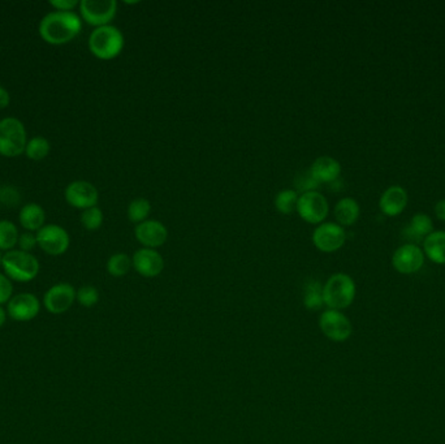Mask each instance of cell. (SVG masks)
<instances>
[{
    "label": "cell",
    "instance_id": "4dcf8cb0",
    "mask_svg": "<svg viewBox=\"0 0 445 444\" xmlns=\"http://www.w3.org/2000/svg\"><path fill=\"white\" fill-rule=\"evenodd\" d=\"M13 294V285L8 276L0 274V306L8 303Z\"/></svg>",
    "mask_w": 445,
    "mask_h": 444
},
{
    "label": "cell",
    "instance_id": "f1b7e54d",
    "mask_svg": "<svg viewBox=\"0 0 445 444\" xmlns=\"http://www.w3.org/2000/svg\"><path fill=\"white\" fill-rule=\"evenodd\" d=\"M81 224L88 231H97L103 224V213L98 206L90 207L81 214Z\"/></svg>",
    "mask_w": 445,
    "mask_h": 444
},
{
    "label": "cell",
    "instance_id": "4316f807",
    "mask_svg": "<svg viewBox=\"0 0 445 444\" xmlns=\"http://www.w3.org/2000/svg\"><path fill=\"white\" fill-rule=\"evenodd\" d=\"M132 266V258L125 253H116L107 261L108 274L115 278L126 275Z\"/></svg>",
    "mask_w": 445,
    "mask_h": 444
},
{
    "label": "cell",
    "instance_id": "7a4b0ae2",
    "mask_svg": "<svg viewBox=\"0 0 445 444\" xmlns=\"http://www.w3.org/2000/svg\"><path fill=\"white\" fill-rule=\"evenodd\" d=\"M124 42L121 30L114 25L95 27L89 37L90 53L102 60H111L121 53Z\"/></svg>",
    "mask_w": 445,
    "mask_h": 444
},
{
    "label": "cell",
    "instance_id": "44dd1931",
    "mask_svg": "<svg viewBox=\"0 0 445 444\" xmlns=\"http://www.w3.org/2000/svg\"><path fill=\"white\" fill-rule=\"evenodd\" d=\"M425 253L432 262L445 265V231L432 232L425 240Z\"/></svg>",
    "mask_w": 445,
    "mask_h": 444
},
{
    "label": "cell",
    "instance_id": "8d00e7d4",
    "mask_svg": "<svg viewBox=\"0 0 445 444\" xmlns=\"http://www.w3.org/2000/svg\"><path fill=\"white\" fill-rule=\"evenodd\" d=\"M7 315H8V313L0 306V327H3V326L6 325V322H7Z\"/></svg>",
    "mask_w": 445,
    "mask_h": 444
},
{
    "label": "cell",
    "instance_id": "ac0fdd59",
    "mask_svg": "<svg viewBox=\"0 0 445 444\" xmlns=\"http://www.w3.org/2000/svg\"><path fill=\"white\" fill-rule=\"evenodd\" d=\"M380 209L388 216H396L404 211L408 204V193L400 185L390 187L380 198Z\"/></svg>",
    "mask_w": 445,
    "mask_h": 444
},
{
    "label": "cell",
    "instance_id": "5bb4252c",
    "mask_svg": "<svg viewBox=\"0 0 445 444\" xmlns=\"http://www.w3.org/2000/svg\"><path fill=\"white\" fill-rule=\"evenodd\" d=\"M425 263V253L414 244H405L397 249L392 258V265L401 274H414Z\"/></svg>",
    "mask_w": 445,
    "mask_h": 444
},
{
    "label": "cell",
    "instance_id": "ba28073f",
    "mask_svg": "<svg viewBox=\"0 0 445 444\" xmlns=\"http://www.w3.org/2000/svg\"><path fill=\"white\" fill-rule=\"evenodd\" d=\"M319 327L326 338L336 343L347 341L353 334L352 322L347 320V315H344L340 311H333V309H328L321 313Z\"/></svg>",
    "mask_w": 445,
    "mask_h": 444
},
{
    "label": "cell",
    "instance_id": "ffe728a7",
    "mask_svg": "<svg viewBox=\"0 0 445 444\" xmlns=\"http://www.w3.org/2000/svg\"><path fill=\"white\" fill-rule=\"evenodd\" d=\"M359 204L354 198L345 197L341 198L335 206V218L338 221V224L341 227L343 226H352L357 222V219L359 218Z\"/></svg>",
    "mask_w": 445,
    "mask_h": 444
},
{
    "label": "cell",
    "instance_id": "603a6c76",
    "mask_svg": "<svg viewBox=\"0 0 445 444\" xmlns=\"http://www.w3.org/2000/svg\"><path fill=\"white\" fill-rule=\"evenodd\" d=\"M303 305L309 311H318L324 305L323 287L318 280L310 279L303 288Z\"/></svg>",
    "mask_w": 445,
    "mask_h": 444
},
{
    "label": "cell",
    "instance_id": "4fadbf2b",
    "mask_svg": "<svg viewBox=\"0 0 445 444\" xmlns=\"http://www.w3.org/2000/svg\"><path fill=\"white\" fill-rule=\"evenodd\" d=\"M41 311V302L33 294H20L13 296L8 302L7 313L11 320L29 322L36 318Z\"/></svg>",
    "mask_w": 445,
    "mask_h": 444
},
{
    "label": "cell",
    "instance_id": "e0dca14e",
    "mask_svg": "<svg viewBox=\"0 0 445 444\" xmlns=\"http://www.w3.org/2000/svg\"><path fill=\"white\" fill-rule=\"evenodd\" d=\"M309 172L314 180L318 181L319 184L321 183L330 184V183L336 181L340 176L341 164L335 158L324 155V157H319L312 162Z\"/></svg>",
    "mask_w": 445,
    "mask_h": 444
},
{
    "label": "cell",
    "instance_id": "9a60e30c",
    "mask_svg": "<svg viewBox=\"0 0 445 444\" xmlns=\"http://www.w3.org/2000/svg\"><path fill=\"white\" fill-rule=\"evenodd\" d=\"M134 236L143 248L157 249L168 239V230L163 223L147 219L135 226Z\"/></svg>",
    "mask_w": 445,
    "mask_h": 444
},
{
    "label": "cell",
    "instance_id": "cb8c5ba5",
    "mask_svg": "<svg viewBox=\"0 0 445 444\" xmlns=\"http://www.w3.org/2000/svg\"><path fill=\"white\" fill-rule=\"evenodd\" d=\"M18 227L9 221H0V250H13L18 245Z\"/></svg>",
    "mask_w": 445,
    "mask_h": 444
},
{
    "label": "cell",
    "instance_id": "8fae6325",
    "mask_svg": "<svg viewBox=\"0 0 445 444\" xmlns=\"http://www.w3.org/2000/svg\"><path fill=\"white\" fill-rule=\"evenodd\" d=\"M64 196L72 207L81 209V210H86L97 206L99 200L97 188L89 181H84V180H77L71 183L68 187L65 188Z\"/></svg>",
    "mask_w": 445,
    "mask_h": 444
},
{
    "label": "cell",
    "instance_id": "d4e9b609",
    "mask_svg": "<svg viewBox=\"0 0 445 444\" xmlns=\"http://www.w3.org/2000/svg\"><path fill=\"white\" fill-rule=\"evenodd\" d=\"M50 150H51V145L48 143V140L42 136H36L30 141H27L25 154L29 159L42 160L50 154Z\"/></svg>",
    "mask_w": 445,
    "mask_h": 444
},
{
    "label": "cell",
    "instance_id": "2e32d148",
    "mask_svg": "<svg viewBox=\"0 0 445 444\" xmlns=\"http://www.w3.org/2000/svg\"><path fill=\"white\" fill-rule=\"evenodd\" d=\"M134 270L143 278H155L164 268V259L155 249H138L132 257Z\"/></svg>",
    "mask_w": 445,
    "mask_h": 444
},
{
    "label": "cell",
    "instance_id": "836d02e7",
    "mask_svg": "<svg viewBox=\"0 0 445 444\" xmlns=\"http://www.w3.org/2000/svg\"><path fill=\"white\" fill-rule=\"evenodd\" d=\"M50 6L54 7L56 11H60V12H72L77 6H80V1H77V0H53V1H50Z\"/></svg>",
    "mask_w": 445,
    "mask_h": 444
},
{
    "label": "cell",
    "instance_id": "d590c367",
    "mask_svg": "<svg viewBox=\"0 0 445 444\" xmlns=\"http://www.w3.org/2000/svg\"><path fill=\"white\" fill-rule=\"evenodd\" d=\"M435 214H437V218L445 221V200H440L435 206Z\"/></svg>",
    "mask_w": 445,
    "mask_h": 444
},
{
    "label": "cell",
    "instance_id": "52a82bcc",
    "mask_svg": "<svg viewBox=\"0 0 445 444\" xmlns=\"http://www.w3.org/2000/svg\"><path fill=\"white\" fill-rule=\"evenodd\" d=\"M81 16L89 25L100 27L109 25L117 12L115 0H81Z\"/></svg>",
    "mask_w": 445,
    "mask_h": 444
},
{
    "label": "cell",
    "instance_id": "3957f363",
    "mask_svg": "<svg viewBox=\"0 0 445 444\" xmlns=\"http://www.w3.org/2000/svg\"><path fill=\"white\" fill-rule=\"evenodd\" d=\"M356 283L347 275L338 273L331 276L327 283L323 285V300L333 311L347 309L356 299Z\"/></svg>",
    "mask_w": 445,
    "mask_h": 444
},
{
    "label": "cell",
    "instance_id": "9c48e42d",
    "mask_svg": "<svg viewBox=\"0 0 445 444\" xmlns=\"http://www.w3.org/2000/svg\"><path fill=\"white\" fill-rule=\"evenodd\" d=\"M36 236L38 247L50 256H62L71 244L68 232L58 224L44 226L36 232Z\"/></svg>",
    "mask_w": 445,
    "mask_h": 444
},
{
    "label": "cell",
    "instance_id": "8992f818",
    "mask_svg": "<svg viewBox=\"0 0 445 444\" xmlns=\"http://www.w3.org/2000/svg\"><path fill=\"white\" fill-rule=\"evenodd\" d=\"M295 211L305 222L321 224L330 213V206L327 198L321 192L310 190L298 197Z\"/></svg>",
    "mask_w": 445,
    "mask_h": 444
},
{
    "label": "cell",
    "instance_id": "277c9868",
    "mask_svg": "<svg viewBox=\"0 0 445 444\" xmlns=\"http://www.w3.org/2000/svg\"><path fill=\"white\" fill-rule=\"evenodd\" d=\"M1 267L11 280L27 283L36 279L39 273V262L33 254L22 250H9L4 253Z\"/></svg>",
    "mask_w": 445,
    "mask_h": 444
},
{
    "label": "cell",
    "instance_id": "6da1fadb",
    "mask_svg": "<svg viewBox=\"0 0 445 444\" xmlns=\"http://www.w3.org/2000/svg\"><path fill=\"white\" fill-rule=\"evenodd\" d=\"M81 30L82 21L74 12L55 11L39 22V36L48 45H67L80 34Z\"/></svg>",
    "mask_w": 445,
    "mask_h": 444
},
{
    "label": "cell",
    "instance_id": "484cf974",
    "mask_svg": "<svg viewBox=\"0 0 445 444\" xmlns=\"http://www.w3.org/2000/svg\"><path fill=\"white\" fill-rule=\"evenodd\" d=\"M152 213V204L146 198H134L128 206V218L131 222L140 223L147 221Z\"/></svg>",
    "mask_w": 445,
    "mask_h": 444
},
{
    "label": "cell",
    "instance_id": "83f0119b",
    "mask_svg": "<svg viewBox=\"0 0 445 444\" xmlns=\"http://www.w3.org/2000/svg\"><path fill=\"white\" fill-rule=\"evenodd\" d=\"M298 193L293 189H285L277 193L275 197V207L279 213L289 215L297 210L298 202Z\"/></svg>",
    "mask_w": 445,
    "mask_h": 444
},
{
    "label": "cell",
    "instance_id": "d6a6232c",
    "mask_svg": "<svg viewBox=\"0 0 445 444\" xmlns=\"http://www.w3.org/2000/svg\"><path fill=\"white\" fill-rule=\"evenodd\" d=\"M0 201L7 206H15L20 201L18 190L13 187H4L0 189Z\"/></svg>",
    "mask_w": 445,
    "mask_h": 444
},
{
    "label": "cell",
    "instance_id": "7402d4cb",
    "mask_svg": "<svg viewBox=\"0 0 445 444\" xmlns=\"http://www.w3.org/2000/svg\"><path fill=\"white\" fill-rule=\"evenodd\" d=\"M434 232V224L431 218L426 214H417L411 218L409 227L406 228L405 235L411 240H422Z\"/></svg>",
    "mask_w": 445,
    "mask_h": 444
},
{
    "label": "cell",
    "instance_id": "5b68a950",
    "mask_svg": "<svg viewBox=\"0 0 445 444\" xmlns=\"http://www.w3.org/2000/svg\"><path fill=\"white\" fill-rule=\"evenodd\" d=\"M27 129L16 117H6L0 120V155L6 158H16L25 152Z\"/></svg>",
    "mask_w": 445,
    "mask_h": 444
},
{
    "label": "cell",
    "instance_id": "7c38bea8",
    "mask_svg": "<svg viewBox=\"0 0 445 444\" xmlns=\"http://www.w3.org/2000/svg\"><path fill=\"white\" fill-rule=\"evenodd\" d=\"M77 291L69 283H59L51 287L44 296L46 311L51 314H62L69 311L76 301Z\"/></svg>",
    "mask_w": 445,
    "mask_h": 444
},
{
    "label": "cell",
    "instance_id": "e575fe53",
    "mask_svg": "<svg viewBox=\"0 0 445 444\" xmlns=\"http://www.w3.org/2000/svg\"><path fill=\"white\" fill-rule=\"evenodd\" d=\"M11 103V96H9L8 90L4 89L1 85H0V110L3 108H7Z\"/></svg>",
    "mask_w": 445,
    "mask_h": 444
},
{
    "label": "cell",
    "instance_id": "f546056e",
    "mask_svg": "<svg viewBox=\"0 0 445 444\" xmlns=\"http://www.w3.org/2000/svg\"><path fill=\"white\" fill-rule=\"evenodd\" d=\"M76 300L85 308H93L99 301L98 289L95 287H93V285L81 287L80 289L77 291Z\"/></svg>",
    "mask_w": 445,
    "mask_h": 444
},
{
    "label": "cell",
    "instance_id": "d6986e66",
    "mask_svg": "<svg viewBox=\"0 0 445 444\" xmlns=\"http://www.w3.org/2000/svg\"><path fill=\"white\" fill-rule=\"evenodd\" d=\"M18 221L27 232H38L45 224V210L38 204H25L20 210Z\"/></svg>",
    "mask_w": 445,
    "mask_h": 444
},
{
    "label": "cell",
    "instance_id": "30bf717a",
    "mask_svg": "<svg viewBox=\"0 0 445 444\" xmlns=\"http://www.w3.org/2000/svg\"><path fill=\"white\" fill-rule=\"evenodd\" d=\"M312 240L318 250L323 253H333L343 248L347 240V233L338 223H321L312 232Z\"/></svg>",
    "mask_w": 445,
    "mask_h": 444
},
{
    "label": "cell",
    "instance_id": "74e56055",
    "mask_svg": "<svg viewBox=\"0 0 445 444\" xmlns=\"http://www.w3.org/2000/svg\"><path fill=\"white\" fill-rule=\"evenodd\" d=\"M3 258H4V254H3L1 250H0V266H1V263H3Z\"/></svg>",
    "mask_w": 445,
    "mask_h": 444
},
{
    "label": "cell",
    "instance_id": "1f68e13d",
    "mask_svg": "<svg viewBox=\"0 0 445 444\" xmlns=\"http://www.w3.org/2000/svg\"><path fill=\"white\" fill-rule=\"evenodd\" d=\"M18 245L20 247V250L30 253V250H33L38 245L36 235H33L32 232H25L22 235H20Z\"/></svg>",
    "mask_w": 445,
    "mask_h": 444
}]
</instances>
